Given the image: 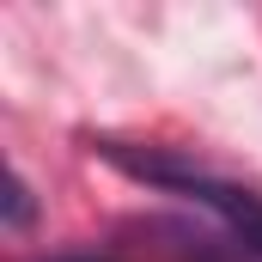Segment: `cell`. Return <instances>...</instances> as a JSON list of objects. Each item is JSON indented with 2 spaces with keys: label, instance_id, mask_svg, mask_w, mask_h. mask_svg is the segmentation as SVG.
Listing matches in <instances>:
<instances>
[{
  "label": "cell",
  "instance_id": "6da1fadb",
  "mask_svg": "<svg viewBox=\"0 0 262 262\" xmlns=\"http://www.w3.org/2000/svg\"><path fill=\"white\" fill-rule=\"evenodd\" d=\"M104 159H116L128 177L165 189V195H183L189 207H201L213 220L207 232V262H262V195L244 183H226L213 171H201L189 159H171V152H128L122 140H104Z\"/></svg>",
  "mask_w": 262,
  "mask_h": 262
},
{
  "label": "cell",
  "instance_id": "7a4b0ae2",
  "mask_svg": "<svg viewBox=\"0 0 262 262\" xmlns=\"http://www.w3.org/2000/svg\"><path fill=\"white\" fill-rule=\"evenodd\" d=\"M49 262H98V256H49Z\"/></svg>",
  "mask_w": 262,
  "mask_h": 262
}]
</instances>
